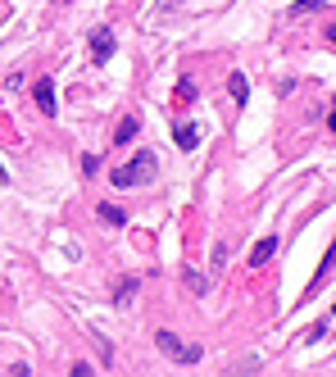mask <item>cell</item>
Listing matches in <instances>:
<instances>
[{
  "label": "cell",
  "mask_w": 336,
  "mask_h": 377,
  "mask_svg": "<svg viewBox=\"0 0 336 377\" xmlns=\"http://www.w3.org/2000/svg\"><path fill=\"white\" fill-rule=\"evenodd\" d=\"M159 173V159L150 150H141L132 164H123V168H114V187H137V182H150Z\"/></svg>",
  "instance_id": "cell-1"
},
{
  "label": "cell",
  "mask_w": 336,
  "mask_h": 377,
  "mask_svg": "<svg viewBox=\"0 0 336 377\" xmlns=\"http://www.w3.org/2000/svg\"><path fill=\"white\" fill-rule=\"evenodd\" d=\"M155 341H159V350H164V355H173L177 364H196V359H200V345H187L182 336H173V332H159Z\"/></svg>",
  "instance_id": "cell-2"
},
{
  "label": "cell",
  "mask_w": 336,
  "mask_h": 377,
  "mask_svg": "<svg viewBox=\"0 0 336 377\" xmlns=\"http://www.w3.org/2000/svg\"><path fill=\"white\" fill-rule=\"evenodd\" d=\"M91 55H95V64H105V60L114 55V32H109V27L91 32Z\"/></svg>",
  "instance_id": "cell-3"
},
{
  "label": "cell",
  "mask_w": 336,
  "mask_h": 377,
  "mask_svg": "<svg viewBox=\"0 0 336 377\" xmlns=\"http://www.w3.org/2000/svg\"><path fill=\"white\" fill-rule=\"evenodd\" d=\"M273 250H277V237H264V241H259V246L250 250V264H255V268L268 264V259H273Z\"/></svg>",
  "instance_id": "cell-4"
},
{
  "label": "cell",
  "mask_w": 336,
  "mask_h": 377,
  "mask_svg": "<svg viewBox=\"0 0 336 377\" xmlns=\"http://www.w3.org/2000/svg\"><path fill=\"white\" fill-rule=\"evenodd\" d=\"M36 105H41V114H55V86H51V77L36 82Z\"/></svg>",
  "instance_id": "cell-5"
},
{
  "label": "cell",
  "mask_w": 336,
  "mask_h": 377,
  "mask_svg": "<svg viewBox=\"0 0 336 377\" xmlns=\"http://www.w3.org/2000/svg\"><path fill=\"white\" fill-rule=\"evenodd\" d=\"M173 137H177V146H182V150L196 146V128H191V123H177V132H173Z\"/></svg>",
  "instance_id": "cell-6"
},
{
  "label": "cell",
  "mask_w": 336,
  "mask_h": 377,
  "mask_svg": "<svg viewBox=\"0 0 336 377\" xmlns=\"http://www.w3.org/2000/svg\"><path fill=\"white\" fill-rule=\"evenodd\" d=\"M114 137H119V146H123V141H132V137H137V119H123Z\"/></svg>",
  "instance_id": "cell-7"
},
{
  "label": "cell",
  "mask_w": 336,
  "mask_h": 377,
  "mask_svg": "<svg viewBox=\"0 0 336 377\" xmlns=\"http://www.w3.org/2000/svg\"><path fill=\"white\" fill-rule=\"evenodd\" d=\"M227 86H232L236 105H246V77H241V73H232V82H227Z\"/></svg>",
  "instance_id": "cell-8"
},
{
  "label": "cell",
  "mask_w": 336,
  "mask_h": 377,
  "mask_svg": "<svg viewBox=\"0 0 336 377\" xmlns=\"http://www.w3.org/2000/svg\"><path fill=\"white\" fill-rule=\"evenodd\" d=\"M100 218H109V223H123V214L114 205H100Z\"/></svg>",
  "instance_id": "cell-9"
},
{
  "label": "cell",
  "mask_w": 336,
  "mask_h": 377,
  "mask_svg": "<svg viewBox=\"0 0 336 377\" xmlns=\"http://www.w3.org/2000/svg\"><path fill=\"white\" fill-rule=\"evenodd\" d=\"M328 41H332V46H336V27H328Z\"/></svg>",
  "instance_id": "cell-10"
},
{
  "label": "cell",
  "mask_w": 336,
  "mask_h": 377,
  "mask_svg": "<svg viewBox=\"0 0 336 377\" xmlns=\"http://www.w3.org/2000/svg\"><path fill=\"white\" fill-rule=\"evenodd\" d=\"M332 132H336V105H332Z\"/></svg>",
  "instance_id": "cell-11"
},
{
  "label": "cell",
  "mask_w": 336,
  "mask_h": 377,
  "mask_svg": "<svg viewBox=\"0 0 336 377\" xmlns=\"http://www.w3.org/2000/svg\"><path fill=\"white\" fill-rule=\"evenodd\" d=\"M0 182H5V168H0Z\"/></svg>",
  "instance_id": "cell-12"
},
{
  "label": "cell",
  "mask_w": 336,
  "mask_h": 377,
  "mask_svg": "<svg viewBox=\"0 0 336 377\" xmlns=\"http://www.w3.org/2000/svg\"><path fill=\"white\" fill-rule=\"evenodd\" d=\"M332 314H336V305H332Z\"/></svg>",
  "instance_id": "cell-13"
}]
</instances>
